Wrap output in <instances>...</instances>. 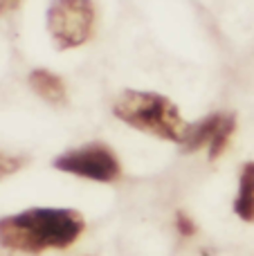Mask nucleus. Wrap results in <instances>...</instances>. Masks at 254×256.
Masks as SVG:
<instances>
[{
    "label": "nucleus",
    "mask_w": 254,
    "mask_h": 256,
    "mask_svg": "<svg viewBox=\"0 0 254 256\" xmlns=\"http://www.w3.org/2000/svg\"><path fill=\"white\" fill-rule=\"evenodd\" d=\"M234 214L243 222L254 225V162H246L238 176V194L234 200Z\"/></svg>",
    "instance_id": "nucleus-7"
},
{
    "label": "nucleus",
    "mask_w": 254,
    "mask_h": 256,
    "mask_svg": "<svg viewBox=\"0 0 254 256\" xmlns=\"http://www.w3.org/2000/svg\"><path fill=\"white\" fill-rule=\"evenodd\" d=\"M86 220L70 207H30L0 218V245L18 254L68 250L81 238Z\"/></svg>",
    "instance_id": "nucleus-1"
},
{
    "label": "nucleus",
    "mask_w": 254,
    "mask_h": 256,
    "mask_svg": "<svg viewBox=\"0 0 254 256\" xmlns=\"http://www.w3.org/2000/svg\"><path fill=\"white\" fill-rule=\"evenodd\" d=\"M236 132V115L232 112H212L200 122L189 124L187 137L180 144L184 153H196L207 148L210 160H218L230 146V140Z\"/></svg>",
    "instance_id": "nucleus-5"
},
{
    "label": "nucleus",
    "mask_w": 254,
    "mask_h": 256,
    "mask_svg": "<svg viewBox=\"0 0 254 256\" xmlns=\"http://www.w3.org/2000/svg\"><path fill=\"white\" fill-rule=\"evenodd\" d=\"M25 164H27V160L22 158V155H12V153L0 150V180L14 176V173H18Z\"/></svg>",
    "instance_id": "nucleus-8"
},
{
    "label": "nucleus",
    "mask_w": 254,
    "mask_h": 256,
    "mask_svg": "<svg viewBox=\"0 0 254 256\" xmlns=\"http://www.w3.org/2000/svg\"><path fill=\"white\" fill-rule=\"evenodd\" d=\"M27 84L43 102L52 104V106H63L68 102V88L63 84V79L54 72H50L48 68L32 70L30 76H27Z\"/></svg>",
    "instance_id": "nucleus-6"
},
{
    "label": "nucleus",
    "mask_w": 254,
    "mask_h": 256,
    "mask_svg": "<svg viewBox=\"0 0 254 256\" xmlns=\"http://www.w3.org/2000/svg\"><path fill=\"white\" fill-rule=\"evenodd\" d=\"M25 0H0V18L7 16V14H14Z\"/></svg>",
    "instance_id": "nucleus-10"
},
{
    "label": "nucleus",
    "mask_w": 254,
    "mask_h": 256,
    "mask_svg": "<svg viewBox=\"0 0 254 256\" xmlns=\"http://www.w3.org/2000/svg\"><path fill=\"white\" fill-rule=\"evenodd\" d=\"M176 230H178L180 236L192 238V236L198 232V227H196V222H194L184 212H178V214H176Z\"/></svg>",
    "instance_id": "nucleus-9"
},
{
    "label": "nucleus",
    "mask_w": 254,
    "mask_h": 256,
    "mask_svg": "<svg viewBox=\"0 0 254 256\" xmlns=\"http://www.w3.org/2000/svg\"><path fill=\"white\" fill-rule=\"evenodd\" d=\"M112 115L135 130L174 144H182L189 130L180 108L169 97L151 90H124L112 104Z\"/></svg>",
    "instance_id": "nucleus-2"
},
{
    "label": "nucleus",
    "mask_w": 254,
    "mask_h": 256,
    "mask_svg": "<svg viewBox=\"0 0 254 256\" xmlns=\"http://www.w3.org/2000/svg\"><path fill=\"white\" fill-rule=\"evenodd\" d=\"M94 0H52L45 14L48 34L58 52L86 45L94 34Z\"/></svg>",
    "instance_id": "nucleus-3"
},
{
    "label": "nucleus",
    "mask_w": 254,
    "mask_h": 256,
    "mask_svg": "<svg viewBox=\"0 0 254 256\" xmlns=\"http://www.w3.org/2000/svg\"><path fill=\"white\" fill-rule=\"evenodd\" d=\"M54 168L61 173L84 178V180L110 184L122 178V164L115 150L104 142H88L54 158Z\"/></svg>",
    "instance_id": "nucleus-4"
}]
</instances>
